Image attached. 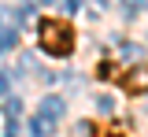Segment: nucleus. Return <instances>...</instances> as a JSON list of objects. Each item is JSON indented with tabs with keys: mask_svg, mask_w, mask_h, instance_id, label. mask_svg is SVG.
<instances>
[{
	"mask_svg": "<svg viewBox=\"0 0 148 137\" xmlns=\"http://www.w3.org/2000/svg\"><path fill=\"white\" fill-rule=\"evenodd\" d=\"M37 41H41V48L48 56H59V59L74 52V30L67 22H56V19H45L37 26Z\"/></svg>",
	"mask_w": 148,
	"mask_h": 137,
	"instance_id": "f257e3e1",
	"label": "nucleus"
},
{
	"mask_svg": "<svg viewBox=\"0 0 148 137\" xmlns=\"http://www.w3.org/2000/svg\"><path fill=\"white\" fill-rule=\"evenodd\" d=\"M122 89L133 93V97L148 93V67H133V71H126V74H122Z\"/></svg>",
	"mask_w": 148,
	"mask_h": 137,
	"instance_id": "f03ea898",
	"label": "nucleus"
},
{
	"mask_svg": "<svg viewBox=\"0 0 148 137\" xmlns=\"http://www.w3.org/2000/svg\"><path fill=\"white\" fill-rule=\"evenodd\" d=\"M63 111H67L63 97H41V115H48V119H59Z\"/></svg>",
	"mask_w": 148,
	"mask_h": 137,
	"instance_id": "7ed1b4c3",
	"label": "nucleus"
},
{
	"mask_svg": "<svg viewBox=\"0 0 148 137\" xmlns=\"http://www.w3.org/2000/svg\"><path fill=\"white\" fill-rule=\"evenodd\" d=\"M52 122H56V119H48V115H37L34 122H30L34 137H48V134H52Z\"/></svg>",
	"mask_w": 148,
	"mask_h": 137,
	"instance_id": "20e7f679",
	"label": "nucleus"
},
{
	"mask_svg": "<svg viewBox=\"0 0 148 137\" xmlns=\"http://www.w3.org/2000/svg\"><path fill=\"white\" fill-rule=\"evenodd\" d=\"M15 41H18V34H15V30H0V52H4V48H11Z\"/></svg>",
	"mask_w": 148,
	"mask_h": 137,
	"instance_id": "39448f33",
	"label": "nucleus"
},
{
	"mask_svg": "<svg viewBox=\"0 0 148 137\" xmlns=\"http://www.w3.org/2000/svg\"><path fill=\"white\" fill-rule=\"evenodd\" d=\"M96 111H100V115H111V111H115V100L111 97H96Z\"/></svg>",
	"mask_w": 148,
	"mask_h": 137,
	"instance_id": "423d86ee",
	"label": "nucleus"
},
{
	"mask_svg": "<svg viewBox=\"0 0 148 137\" xmlns=\"http://www.w3.org/2000/svg\"><path fill=\"white\" fill-rule=\"evenodd\" d=\"M122 8H126V15H133V11L145 8V0H122Z\"/></svg>",
	"mask_w": 148,
	"mask_h": 137,
	"instance_id": "0eeeda50",
	"label": "nucleus"
},
{
	"mask_svg": "<svg viewBox=\"0 0 148 137\" xmlns=\"http://www.w3.org/2000/svg\"><path fill=\"white\" fill-rule=\"evenodd\" d=\"M4 111H8V119H15L18 111H22V104H18V100H8V104H4Z\"/></svg>",
	"mask_w": 148,
	"mask_h": 137,
	"instance_id": "6e6552de",
	"label": "nucleus"
},
{
	"mask_svg": "<svg viewBox=\"0 0 148 137\" xmlns=\"http://www.w3.org/2000/svg\"><path fill=\"white\" fill-rule=\"evenodd\" d=\"M0 97H8V74L0 71Z\"/></svg>",
	"mask_w": 148,
	"mask_h": 137,
	"instance_id": "1a4fd4ad",
	"label": "nucleus"
},
{
	"mask_svg": "<svg viewBox=\"0 0 148 137\" xmlns=\"http://www.w3.org/2000/svg\"><path fill=\"white\" fill-rule=\"evenodd\" d=\"M82 4H85V0H67V8H71V11H78Z\"/></svg>",
	"mask_w": 148,
	"mask_h": 137,
	"instance_id": "9d476101",
	"label": "nucleus"
},
{
	"mask_svg": "<svg viewBox=\"0 0 148 137\" xmlns=\"http://www.w3.org/2000/svg\"><path fill=\"white\" fill-rule=\"evenodd\" d=\"M111 137H126V134H111Z\"/></svg>",
	"mask_w": 148,
	"mask_h": 137,
	"instance_id": "9b49d317",
	"label": "nucleus"
},
{
	"mask_svg": "<svg viewBox=\"0 0 148 137\" xmlns=\"http://www.w3.org/2000/svg\"><path fill=\"white\" fill-rule=\"evenodd\" d=\"M41 4H52V0H41Z\"/></svg>",
	"mask_w": 148,
	"mask_h": 137,
	"instance_id": "f8f14e48",
	"label": "nucleus"
}]
</instances>
